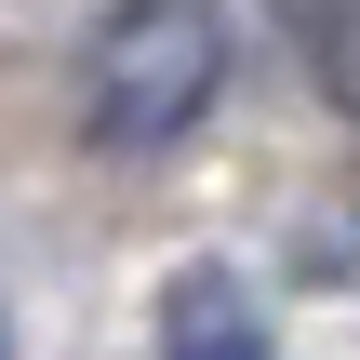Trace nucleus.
I'll use <instances>...</instances> for the list:
<instances>
[{"label":"nucleus","instance_id":"nucleus-3","mask_svg":"<svg viewBox=\"0 0 360 360\" xmlns=\"http://www.w3.org/2000/svg\"><path fill=\"white\" fill-rule=\"evenodd\" d=\"M321 53H334V94L360 107V13H321Z\"/></svg>","mask_w":360,"mask_h":360},{"label":"nucleus","instance_id":"nucleus-1","mask_svg":"<svg viewBox=\"0 0 360 360\" xmlns=\"http://www.w3.org/2000/svg\"><path fill=\"white\" fill-rule=\"evenodd\" d=\"M227 94V13L214 0H120L80 53V120L94 147H174Z\"/></svg>","mask_w":360,"mask_h":360},{"label":"nucleus","instance_id":"nucleus-2","mask_svg":"<svg viewBox=\"0 0 360 360\" xmlns=\"http://www.w3.org/2000/svg\"><path fill=\"white\" fill-rule=\"evenodd\" d=\"M160 360H281V347H267V321H254V294L227 267H187L160 294Z\"/></svg>","mask_w":360,"mask_h":360}]
</instances>
